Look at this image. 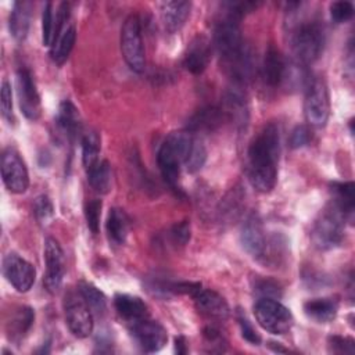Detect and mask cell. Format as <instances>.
I'll return each instance as SVG.
<instances>
[{
	"label": "cell",
	"mask_w": 355,
	"mask_h": 355,
	"mask_svg": "<svg viewBox=\"0 0 355 355\" xmlns=\"http://www.w3.org/2000/svg\"><path fill=\"white\" fill-rule=\"evenodd\" d=\"M280 155V129L268 123L251 141L247 151V175L251 186L261 191H270L277 180Z\"/></svg>",
	"instance_id": "1"
},
{
	"label": "cell",
	"mask_w": 355,
	"mask_h": 355,
	"mask_svg": "<svg viewBox=\"0 0 355 355\" xmlns=\"http://www.w3.org/2000/svg\"><path fill=\"white\" fill-rule=\"evenodd\" d=\"M193 135L187 130L172 132L161 144L157 155L162 178L171 187H176L180 166L184 164L193 144Z\"/></svg>",
	"instance_id": "2"
},
{
	"label": "cell",
	"mask_w": 355,
	"mask_h": 355,
	"mask_svg": "<svg viewBox=\"0 0 355 355\" xmlns=\"http://www.w3.org/2000/svg\"><path fill=\"white\" fill-rule=\"evenodd\" d=\"M324 40V28L320 21L311 19L295 25L291 32V49L295 61L302 65L312 64L322 54Z\"/></svg>",
	"instance_id": "3"
},
{
	"label": "cell",
	"mask_w": 355,
	"mask_h": 355,
	"mask_svg": "<svg viewBox=\"0 0 355 355\" xmlns=\"http://www.w3.org/2000/svg\"><path fill=\"white\" fill-rule=\"evenodd\" d=\"M311 239L313 245L322 251L338 247L344 239L343 215L334 207L324 209L312 226Z\"/></svg>",
	"instance_id": "4"
},
{
	"label": "cell",
	"mask_w": 355,
	"mask_h": 355,
	"mask_svg": "<svg viewBox=\"0 0 355 355\" xmlns=\"http://www.w3.org/2000/svg\"><path fill=\"white\" fill-rule=\"evenodd\" d=\"M121 50L129 68L137 73L146 68V53L141 40V26L137 15L130 14L121 29Z\"/></svg>",
	"instance_id": "5"
},
{
	"label": "cell",
	"mask_w": 355,
	"mask_h": 355,
	"mask_svg": "<svg viewBox=\"0 0 355 355\" xmlns=\"http://www.w3.org/2000/svg\"><path fill=\"white\" fill-rule=\"evenodd\" d=\"M254 313L259 326L272 334H286L294 322L290 309L275 298H259Z\"/></svg>",
	"instance_id": "6"
},
{
	"label": "cell",
	"mask_w": 355,
	"mask_h": 355,
	"mask_svg": "<svg viewBox=\"0 0 355 355\" xmlns=\"http://www.w3.org/2000/svg\"><path fill=\"white\" fill-rule=\"evenodd\" d=\"M239 21V18L226 12L215 26L214 43L223 64L236 57L247 44L241 36Z\"/></svg>",
	"instance_id": "7"
},
{
	"label": "cell",
	"mask_w": 355,
	"mask_h": 355,
	"mask_svg": "<svg viewBox=\"0 0 355 355\" xmlns=\"http://www.w3.org/2000/svg\"><path fill=\"white\" fill-rule=\"evenodd\" d=\"M304 112L308 123L315 128H323L330 114L329 90L322 78L312 79L305 89Z\"/></svg>",
	"instance_id": "8"
},
{
	"label": "cell",
	"mask_w": 355,
	"mask_h": 355,
	"mask_svg": "<svg viewBox=\"0 0 355 355\" xmlns=\"http://www.w3.org/2000/svg\"><path fill=\"white\" fill-rule=\"evenodd\" d=\"M64 312L67 324L75 337L85 338L92 334L94 327L93 315L80 293H69L68 295H65Z\"/></svg>",
	"instance_id": "9"
},
{
	"label": "cell",
	"mask_w": 355,
	"mask_h": 355,
	"mask_svg": "<svg viewBox=\"0 0 355 355\" xmlns=\"http://www.w3.org/2000/svg\"><path fill=\"white\" fill-rule=\"evenodd\" d=\"M1 178L6 187L15 194L25 193L29 186L26 165L14 148H6L1 154Z\"/></svg>",
	"instance_id": "10"
},
{
	"label": "cell",
	"mask_w": 355,
	"mask_h": 355,
	"mask_svg": "<svg viewBox=\"0 0 355 355\" xmlns=\"http://www.w3.org/2000/svg\"><path fill=\"white\" fill-rule=\"evenodd\" d=\"M129 331L136 344L144 352H157L162 349L168 341L165 327L148 318L132 322L129 324Z\"/></svg>",
	"instance_id": "11"
},
{
	"label": "cell",
	"mask_w": 355,
	"mask_h": 355,
	"mask_svg": "<svg viewBox=\"0 0 355 355\" xmlns=\"http://www.w3.org/2000/svg\"><path fill=\"white\" fill-rule=\"evenodd\" d=\"M44 262L46 275L43 277V284L49 293L55 294L61 288L64 280L65 259L61 245L53 237H47L44 241Z\"/></svg>",
	"instance_id": "12"
},
{
	"label": "cell",
	"mask_w": 355,
	"mask_h": 355,
	"mask_svg": "<svg viewBox=\"0 0 355 355\" xmlns=\"http://www.w3.org/2000/svg\"><path fill=\"white\" fill-rule=\"evenodd\" d=\"M3 275L17 291L26 293L35 283L36 270L26 259L15 252H10L3 259Z\"/></svg>",
	"instance_id": "13"
},
{
	"label": "cell",
	"mask_w": 355,
	"mask_h": 355,
	"mask_svg": "<svg viewBox=\"0 0 355 355\" xmlns=\"http://www.w3.org/2000/svg\"><path fill=\"white\" fill-rule=\"evenodd\" d=\"M17 96L22 114L31 121L39 119L42 114L40 96L33 76L26 68H19L17 72Z\"/></svg>",
	"instance_id": "14"
},
{
	"label": "cell",
	"mask_w": 355,
	"mask_h": 355,
	"mask_svg": "<svg viewBox=\"0 0 355 355\" xmlns=\"http://www.w3.org/2000/svg\"><path fill=\"white\" fill-rule=\"evenodd\" d=\"M197 311L208 319L225 320L229 316V305L226 300L211 288H204L201 284L191 294Z\"/></svg>",
	"instance_id": "15"
},
{
	"label": "cell",
	"mask_w": 355,
	"mask_h": 355,
	"mask_svg": "<svg viewBox=\"0 0 355 355\" xmlns=\"http://www.w3.org/2000/svg\"><path fill=\"white\" fill-rule=\"evenodd\" d=\"M240 241L248 254L259 259L266 244V236L262 220L258 214H251L244 220L241 226Z\"/></svg>",
	"instance_id": "16"
},
{
	"label": "cell",
	"mask_w": 355,
	"mask_h": 355,
	"mask_svg": "<svg viewBox=\"0 0 355 355\" xmlns=\"http://www.w3.org/2000/svg\"><path fill=\"white\" fill-rule=\"evenodd\" d=\"M209 60H211L209 42L205 37L198 36L187 46L184 58H183V65L191 73L200 75L205 71Z\"/></svg>",
	"instance_id": "17"
},
{
	"label": "cell",
	"mask_w": 355,
	"mask_h": 355,
	"mask_svg": "<svg viewBox=\"0 0 355 355\" xmlns=\"http://www.w3.org/2000/svg\"><path fill=\"white\" fill-rule=\"evenodd\" d=\"M286 67H287V61L284 60L279 49H276L275 46H269L268 50L265 51L263 61H262L263 82L270 87L280 86L284 79Z\"/></svg>",
	"instance_id": "18"
},
{
	"label": "cell",
	"mask_w": 355,
	"mask_h": 355,
	"mask_svg": "<svg viewBox=\"0 0 355 355\" xmlns=\"http://www.w3.org/2000/svg\"><path fill=\"white\" fill-rule=\"evenodd\" d=\"M191 10L190 1H165L161 4V18L169 33L179 32L186 24Z\"/></svg>",
	"instance_id": "19"
},
{
	"label": "cell",
	"mask_w": 355,
	"mask_h": 355,
	"mask_svg": "<svg viewBox=\"0 0 355 355\" xmlns=\"http://www.w3.org/2000/svg\"><path fill=\"white\" fill-rule=\"evenodd\" d=\"M114 305L118 315L129 323L146 319L150 315L147 304L140 297L136 295L116 294L114 297Z\"/></svg>",
	"instance_id": "20"
},
{
	"label": "cell",
	"mask_w": 355,
	"mask_h": 355,
	"mask_svg": "<svg viewBox=\"0 0 355 355\" xmlns=\"http://www.w3.org/2000/svg\"><path fill=\"white\" fill-rule=\"evenodd\" d=\"M304 312L316 323H329L338 312V301L333 297L312 298L304 304Z\"/></svg>",
	"instance_id": "21"
},
{
	"label": "cell",
	"mask_w": 355,
	"mask_h": 355,
	"mask_svg": "<svg viewBox=\"0 0 355 355\" xmlns=\"http://www.w3.org/2000/svg\"><path fill=\"white\" fill-rule=\"evenodd\" d=\"M31 10H32L31 1H15L12 4L10 18H8V26H10V33L18 42L24 40L28 35L29 24H31Z\"/></svg>",
	"instance_id": "22"
},
{
	"label": "cell",
	"mask_w": 355,
	"mask_h": 355,
	"mask_svg": "<svg viewBox=\"0 0 355 355\" xmlns=\"http://www.w3.org/2000/svg\"><path fill=\"white\" fill-rule=\"evenodd\" d=\"M223 115L225 112L216 107H204L190 118L187 132L191 135L197 132H211L220 125Z\"/></svg>",
	"instance_id": "23"
},
{
	"label": "cell",
	"mask_w": 355,
	"mask_h": 355,
	"mask_svg": "<svg viewBox=\"0 0 355 355\" xmlns=\"http://www.w3.org/2000/svg\"><path fill=\"white\" fill-rule=\"evenodd\" d=\"M35 322V311L31 306H21L7 323V334L12 341H21Z\"/></svg>",
	"instance_id": "24"
},
{
	"label": "cell",
	"mask_w": 355,
	"mask_h": 355,
	"mask_svg": "<svg viewBox=\"0 0 355 355\" xmlns=\"http://www.w3.org/2000/svg\"><path fill=\"white\" fill-rule=\"evenodd\" d=\"M331 190L334 194L333 207L343 215V218L352 216L355 205V189L352 182L347 183H333Z\"/></svg>",
	"instance_id": "25"
},
{
	"label": "cell",
	"mask_w": 355,
	"mask_h": 355,
	"mask_svg": "<svg viewBox=\"0 0 355 355\" xmlns=\"http://www.w3.org/2000/svg\"><path fill=\"white\" fill-rule=\"evenodd\" d=\"M105 227H107L108 239L114 244H118V245L123 244L126 241L128 232H129L128 215L122 209H119V208L110 209Z\"/></svg>",
	"instance_id": "26"
},
{
	"label": "cell",
	"mask_w": 355,
	"mask_h": 355,
	"mask_svg": "<svg viewBox=\"0 0 355 355\" xmlns=\"http://www.w3.org/2000/svg\"><path fill=\"white\" fill-rule=\"evenodd\" d=\"M75 40H76V29L73 25L67 26L61 32V35L54 40V43L51 44V49H50V55H51V60L57 65H61L67 61V58L69 57V54L73 49Z\"/></svg>",
	"instance_id": "27"
},
{
	"label": "cell",
	"mask_w": 355,
	"mask_h": 355,
	"mask_svg": "<svg viewBox=\"0 0 355 355\" xmlns=\"http://www.w3.org/2000/svg\"><path fill=\"white\" fill-rule=\"evenodd\" d=\"M57 125L68 135L75 136L80 130V116L78 108L71 100H64L57 111Z\"/></svg>",
	"instance_id": "28"
},
{
	"label": "cell",
	"mask_w": 355,
	"mask_h": 355,
	"mask_svg": "<svg viewBox=\"0 0 355 355\" xmlns=\"http://www.w3.org/2000/svg\"><path fill=\"white\" fill-rule=\"evenodd\" d=\"M87 180L94 191L105 194L110 191L112 184V169L108 161H98L90 171H87Z\"/></svg>",
	"instance_id": "29"
},
{
	"label": "cell",
	"mask_w": 355,
	"mask_h": 355,
	"mask_svg": "<svg viewBox=\"0 0 355 355\" xmlns=\"http://www.w3.org/2000/svg\"><path fill=\"white\" fill-rule=\"evenodd\" d=\"M100 148H101L100 136L93 130L86 132L82 137V162L86 172L98 164Z\"/></svg>",
	"instance_id": "30"
},
{
	"label": "cell",
	"mask_w": 355,
	"mask_h": 355,
	"mask_svg": "<svg viewBox=\"0 0 355 355\" xmlns=\"http://www.w3.org/2000/svg\"><path fill=\"white\" fill-rule=\"evenodd\" d=\"M79 293L83 297L85 302L89 305L90 311L94 313H104L107 309V298L94 284L89 282H80Z\"/></svg>",
	"instance_id": "31"
},
{
	"label": "cell",
	"mask_w": 355,
	"mask_h": 355,
	"mask_svg": "<svg viewBox=\"0 0 355 355\" xmlns=\"http://www.w3.org/2000/svg\"><path fill=\"white\" fill-rule=\"evenodd\" d=\"M205 159H207V148H205L204 143L200 139L193 137L191 148H190L189 155H187V158L184 161L186 169L190 173H194V172L200 171L204 166Z\"/></svg>",
	"instance_id": "32"
},
{
	"label": "cell",
	"mask_w": 355,
	"mask_h": 355,
	"mask_svg": "<svg viewBox=\"0 0 355 355\" xmlns=\"http://www.w3.org/2000/svg\"><path fill=\"white\" fill-rule=\"evenodd\" d=\"M33 214H35L36 220L40 225H47L54 218L53 202H51V200L46 194H42V196H39L35 200V202H33Z\"/></svg>",
	"instance_id": "33"
},
{
	"label": "cell",
	"mask_w": 355,
	"mask_h": 355,
	"mask_svg": "<svg viewBox=\"0 0 355 355\" xmlns=\"http://www.w3.org/2000/svg\"><path fill=\"white\" fill-rule=\"evenodd\" d=\"M54 11H53V3H46L43 7L42 14V39L44 46L53 44V33H54Z\"/></svg>",
	"instance_id": "34"
},
{
	"label": "cell",
	"mask_w": 355,
	"mask_h": 355,
	"mask_svg": "<svg viewBox=\"0 0 355 355\" xmlns=\"http://www.w3.org/2000/svg\"><path fill=\"white\" fill-rule=\"evenodd\" d=\"M101 200L94 198L90 200L86 207H85V218H86V223L87 227L90 229V232L93 234L98 233V227H100V216H101Z\"/></svg>",
	"instance_id": "35"
},
{
	"label": "cell",
	"mask_w": 355,
	"mask_h": 355,
	"mask_svg": "<svg viewBox=\"0 0 355 355\" xmlns=\"http://www.w3.org/2000/svg\"><path fill=\"white\" fill-rule=\"evenodd\" d=\"M236 316H237V322H239L243 338L247 340L248 343H251L252 345H259L261 344V336L257 333V330L254 329V326L250 322V319L247 318V315L241 309H237Z\"/></svg>",
	"instance_id": "36"
},
{
	"label": "cell",
	"mask_w": 355,
	"mask_h": 355,
	"mask_svg": "<svg viewBox=\"0 0 355 355\" xmlns=\"http://www.w3.org/2000/svg\"><path fill=\"white\" fill-rule=\"evenodd\" d=\"M354 15V6L349 1H334L330 4V17L336 24L347 22Z\"/></svg>",
	"instance_id": "37"
},
{
	"label": "cell",
	"mask_w": 355,
	"mask_h": 355,
	"mask_svg": "<svg viewBox=\"0 0 355 355\" xmlns=\"http://www.w3.org/2000/svg\"><path fill=\"white\" fill-rule=\"evenodd\" d=\"M191 236V227L189 220L175 223L169 230V237L175 245H186Z\"/></svg>",
	"instance_id": "38"
},
{
	"label": "cell",
	"mask_w": 355,
	"mask_h": 355,
	"mask_svg": "<svg viewBox=\"0 0 355 355\" xmlns=\"http://www.w3.org/2000/svg\"><path fill=\"white\" fill-rule=\"evenodd\" d=\"M255 291L259 294V298H275L277 300L282 295V288L280 286L270 280V279H259L257 280L254 286Z\"/></svg>",
	"instance_id": "39"
},
{
	"label": "cell",
	"mask_w": 355,
	"mask_h": 355,
	"mask_svg": "<svg viewBox=\"0 0 355 355\" xmlns=\"http://www.w3.org/2000/svg\"><path fill=\"white\" fill-rule=\"evenodd\" d=\"M329 347L330 351L336 354H354L355 343L351 337L343 336H331L329 337Z\"/></svg>",
	"instance_id": "40"
},
{
	"label": "cell",
	"mask_w": 355,
	"mask_h": 355,
	"mask_svg": "<svg viewBox=\"0 0 355 355\" xmlns=\"http://www.w3.org/2000/svg\"><path fill=\"white\" fill-rule=\"evenodd\" d=\"M204 333V338L208 343L209 347H212L209 351H223V345L226 344V340L223 337V334L215 327V326H207L202 330Z\"/></svg>",
	"instance_id": "41"
},
{
	"label": "cell",
	"mask_w": 355,
	"mask_h": 355,
	"mask_svg": "<svg viewBox=\"0 0 355 355\" xmlns=\"http://www.w3.org/2000/svg\"><path fill=\"white\" fill-rule=\"evenodd\" d=\"M312 140V132L308 126L305 125H298L294 128V130L291 132L290 136V146L293 148H300L304 147L306 144H309V141Z\"/></svg>",
	"instance_id": "42"
},
{
	"label": "cell",
	"mask_w": 355,
	"mask_h": 355,
	"mask_svg": "<svg viewBox=\"0 0 355 355\" xmlns=\"http://www.w3.org/2000/svg\"><path fill=\"white\" fill-rule=\"evenodd\" d=\"M0 105H1V114L7 121H11L12 116V93H11V85L8 80H3L1 83V93H0Z\"/></svg>",
	"instance_id": "43"
},
{
	"label": "cell",
	"mask_w": 355,
	"mask_h": 355,
	"mask_svg": "<svg viewBox=\"0 0 355 355\" xmlns=\"http://www.w3.org/2000/svg\"><path fill=\"white\" fill-rule=\"evenodd\" d=\"M175 352L179 355H184L187 352V345H186V338L183 336H178L175 338Z\"/></svg>",
	"instance_id": "44"
},
{
	"label": "cell",
	"mask_w": 355,
	"mask_h": 355,
	"mask_svg": "<svg viewBox=\"0 0 355 355\" xmlns=\"http://www.w3.org/2000/svg\"><path fill=\"white\" fill-rule=\"evenodd\" d=\"M268 347H269L272 351H275V352H288L287 348H283L279 343H275V341H269Z\"/></svg>",
	"instance_id": "45"
}]
</instances>
